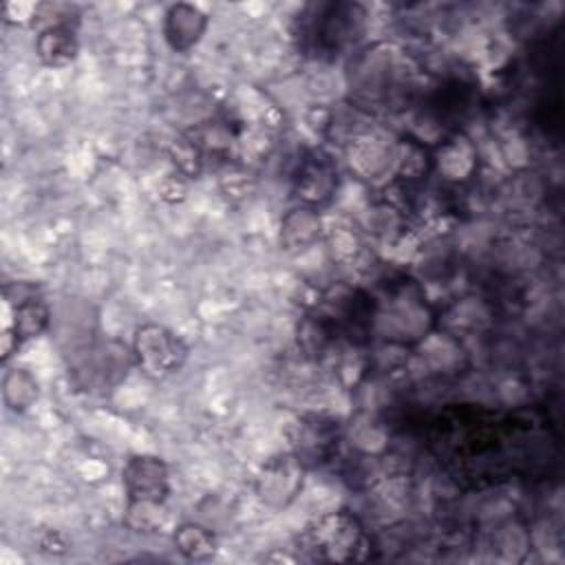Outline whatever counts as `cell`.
<instances>
[{
    "label": "cell",
    "instance_id": "3",
    "mask_svg": "<svg viewBox=\"0 0 565 565\" xmlns=\"http://www.w3.org/2000/svg\"><path fill=\"white\" fill-rule=\"evenodd\" d=\"M132 349L139 369L154 380L174 375L188 358L183 340L161 324H143L137 329Z\"/></svg>",
    "mask_w": 565,
    "mask_h": 565
},
{
    "label": "cell",
    "instance_id": "5",
    "mask_svg": "<svg viewBox=\"0 0 565 565\" xmlns=\"http://www.w3.org/2000/svg\"><path fill=\"white\" fill-rule=\"evenodd\" d=\"M4 331H2V351L4 358L11 355V347L20 344L26 338L42 333L49 324L46 305L26 289H15V298L4 291Z\"/></svg>",
    "mask_w": 565,
    "mask_h": 565
},
{
    "label": "cell",
    "instance_id": "4",
    "mask_svg": "<svg viewBox=\"0 0 565 565\" xmlns=\"http://www.w3.org/2000/svg\"><path fill=\"white\" fill-rule=\"evenodd\" d=\"M340 441V426L335 419L320 413H305L294 424V457L302 466H320L331 459Z\"/></svg>",
    "mask_w": 565,
    "mask_h": 565
},
{
    "label": "cell",
    "instance_id": "10",
    "mask_svg": "<svg viewBox=\"0 0 565 565\" xmlns=\"http://www.w3.org/2000/svg\"><path fill=\"white\" fill-rule=\"evenodd\" d=\"M77 44L73 29L66 24H53L38 38V53L51 66H62L75 57Z\"/></svg>",
    "mask_w": 565,
    "mask_h": 565
},
{
    "label": "cell",
    "instance_id": "6",
    "mask_svg": "<svg viewBox=\"0 0 565 565\" xmlns=\"http://www.w3.org/2000/svg\"><path fill=\"white\" fill-rule=\"evenodd\" d=\"M124 486L130 499V512L157 508L168 497V468L157 457H132L124 468Z\"/></svg>",
    "mask_w": 565,
    "mask_h": 565
},
{
    "label": "cell",
    "instance_id": "7",
    "mask_svg": "<svg viewBox=\"0 0 565 565\" xmlns=\"http://www.w3.org/2000/svg\"><path fill=\"white\" fill-rule=\"evenodd\" d=\"M338 185V174L333 161L324 152H309L296 170L294 177V192L307 205H322L331 199Z\"/></svg>",
    "mask_w": 565,
    "mask_h": 565
},
{
    "label": "cell",
    "instance_id": "9",
    "mask_svg": "<svg viewBox=\"0 0 565 565\" xmlns=\"http://www.w3.org/2000/svg\"><path fill=\"white\" fill-rule=\"evenodd\" d=\"M205 29V15L192 4H174L166 15V38L172 49H190Z\"/></svg>",
    "mask_w": 565,
    "mask_h": 565
},
{
    "label": "cell",
    "instance_id": "8",
    "mask_svg": "<svg viewBox=\"0 0 565 565\" xmlns=\"http://www.w3.org/2000/svg\"><path fill=\"white\" fill-rule=\"evenodd\" d=\"M302 463L294 455H282L265 466L260 477V492L265 501L274 505H285L291 501L302 486Z\"/></svg>",
    "mask_w": 565,
    "mask_h": 565
},
{
    "label": "cell",
    "instance_id": "11",
    "mask_svg": "<svg viewBox=\"0 0 565 565\" xmlns=\"http://www.w3.org/2000/svg\"><path fill=\"white\" fill-rule=\"evenodd\" d=\"M174 541H177L179 550L190 558H205L207 554L214 552V541H212L210 532L205 527H199L192 523L179 527V532L174 534Z\"/></svg>",
    "mask_w": 565,
    "mask_h": 565
},
{
    "label": "cell",
    "instance_id": "1",
    "mask_svg": "<svg viewBox=\"0 0 565 565\" xmlns=\"http://www.w3.org/2000/svg\"><path fill=\"white\" fill-rule=\"evenodd\" d=\"M302 543L318 561H362L369 556L364 525L347 510L329 512L307 527Z\"/></svg>",
    "mask_w": 565,
    "mask_h": 565
},
{
    "label": "cell",
    "instance_id": "2",
    "mask_svg": "<svg viewBox=\"0 0 565 565\" xmlns=\"http://www.w3.org/2000/svg\"><path fill=\"white\" fill-rule=\"evenodd\" d=\"M364 26V13L358 4H320L305 26L307 42L318 53H338L358 38Z\"/></svg>",
    "mask_w": 565,
    "mask_h": 565
}]
</instances>
